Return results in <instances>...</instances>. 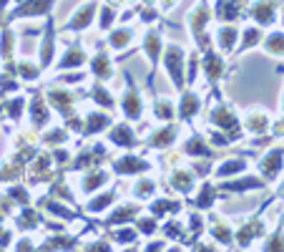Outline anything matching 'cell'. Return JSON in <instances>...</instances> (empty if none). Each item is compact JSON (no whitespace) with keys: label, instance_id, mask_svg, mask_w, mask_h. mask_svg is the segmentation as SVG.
Masks as SVG:
<instances>
[{"label":"cell","instance_id":"obj_1","mask_svg":"<svg viewBox=\"0 0 284 252\" xmlns=\"http://www.w3.org/2000/svg\"><path fill=\"white\" fill-rule=\"evenodd\" d=\"M181 61H184V53L176 48V46H171L169 48V53H166V66H169V71H171V78H174V83L176 86H181Z\"/></svg>","mask_w":284,"mask_h":252},{"label":"cell","instance_id":"obj_2","mask_svg":"<svg viewBox=\"0 0 284 252\" xmlns=\"http://www.w3.org/2000/svg\"><path fill=\"white\" fill-rule=\"evenodd\" d=\"M51 6L53 0H28L16 11V16H43L46 11H51Z\"/></svg>","mask_w":284,"mask_h":252},{"label":"cell","instance_id":"obj_3","mask_svg":"<svg viewBox=\"0 0 284 252\" xmlns=\"http://www.w3.org/2000/svg\"><path fill=\"white\" fill-rule=\"evenodd\" d=\"M91 16H93V3H91V6H86L83 11H78V13H76V18H73L71 28H76V31H78V28H86V26L91 23Z\"/></svg>","mask_w":284,"mask_h":252},{"label":"cell","instance_id":"obj_4","mask_svg":"<svg viewBox=\"0 0 284 252\" xmlns=\"http://www.w3.org/2000/svg\"><path fill=\"white\" fill-rule=\"evenodd\" d=\"M234 41H236V31H234V28H221V31H219V46H221V48L229 51V48L234 46Z\"/></svg>","mask_w":284,"mask_h":252},{"label":"cell","instance_id":"obj_5","mask_svg":"<svg viewBox=\"0 0 284 252\" xmlns=\"http://www.w3.org/2000/svg\"><path fill=\"white\" fill-rule=\"evenodd\" d=\"M83 61H86L83 51H68V53H66V58L61 61V68H68V66H81Z\"/></svg>","mask_w":284,"mask_h":252},{"label":"cell","instance_id":"obj_6","mask_svg":"<svg viewBox=\"0 0 284 252\" xmlns=\"http://www.w3.org/2000/svg\"><path fill=\"white\" fill-rule=\"evenodd\" d=\"M128 41H131V31H116V33H113V38H111V43H113L116 48L126 46Z\"/></svg>","mask_w":284,"mask_h":252},{"label":"cell","instance_id":"obj_7","mask_svg":"<svg viewBox=\"0 0 284 252\" xmlns=\"http://www.w3.org/2000/svg\"><path fill=\"white\" fill-rule=\"evenodd\" d=\"M128 136H131V131L126 126H118L113 131V141H118V144H133V139H128Z\"/></svg>","mask_w":284,"mask_h":252},{"label":"cell","instance_id":"obj_8","mask_svg":"<svg viewBox=\"0 0 284 252\" xmlns=\"http://www.w3.org/2000/svg\"><path fill=\"white\" fill-rule=\"evenodd\" d=\"M266 46H269V51H274V53H279V51L284 53V36H281V33H274Z\"/></svg>","mask_w":284,"mask_h":252},{"label":"cell","instance_id":"obj_9","mask_svg":"<svg viewBox=\"0 0 284 252\" xmlns=\"http://www.w3.org/2000/svg\"><path fill=\"white\" fill-rule=\"evenodd\" d=\"M244 36H246V41H244V46H241V48H249L251 43H256V41H259V31H254V28H251V31H246Z\"/></svg>","mask_w":284,"mask_h":252},{"label":"cell","instance_id":"obj_10","mask_svg":"<svg viewBox=\"0 0 284 252\" xmlns=\"http://www.w3.org/2000/svg\"><path fill=\"white\" fill-rule=\"evenodd\" d=\"M106 182V174H93V179H86V189H93L96 184H103Z\"/></svg>","mask_w":284,"mask_h":252},{"label":"cell","instance_id":"obj_11","mask_svg":"<svg viewBox=\"0 0 284 252\" xmlns=\"http://www.w3.org/2000/svg\"><path fill=\"white\" fill-rule=\"evenodd\" d=\"M241 166H244V161H231V164L221 166V169H219V174H229V172H236V169H241Z\"/></svg>","mask_w":284,"mask_h":252},{"label":"cell","instance_id":"obj_12","mask_svg":"<svg viewBox=\"0 0 284 252\" xmlns=\"http://www.w3.org/2000/svg\"><path fill=\"white\" fill-rule=\"evenodd\" d=\"M111 21H113V13H111V11H108V8H106V11H103V18H101V26H103V28H106V26H108V23H111Z\"/></svg>","mask_w":284,"mask_h":252},{"label":"cell","instance_id":"obj_13","mask_svg":"<svg viewBox=\"0 0 284 252\" xmlns=\"http://www.w3.org/2000/svg\"><path fill=\"white\" fill-rule=\"evenodd\" d=\"M118 239H123V242H131V239H133V232L123 229V232H118Z\"/></svg>","mask_w":284,"mask_h":252}]
</instances>
